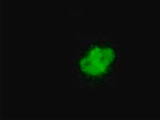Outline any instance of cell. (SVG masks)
Here are the masks:
<instances>
[{"instance_id":"obj_1","label":"cell","mask_w":160,"mask_h":120,"mask_svg":"<svg viewBox=\"0 0 160 120\" xmlns=\"http://www.w3.org/2000/svg\"><path fill=\"white\" fill-rule=\"evenodd\" d=\"M118 62V51L111 41L96 40L88 44L78 55L75 67L85 84L96 87L113 74Z\"/></svg>"}]
</instances>
